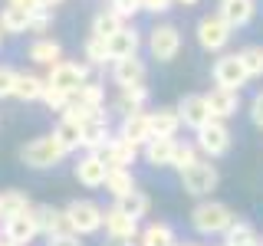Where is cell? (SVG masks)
Masks as SVG:
<instances>
[{
	"mask_svg": "<svg viewBox=\"0 0 263 246\" xmlns=\"http://www.w3.org/2000/svg\"><path fill=\"white\" fill-rule=\"evenodd\" d=\"M240 63L250 79H263V43H250L240 49Z\"/></svg>",
	"mask_w": 263,
	"mask_h": 246,
	"instance_id": "cell-34",
	"label": "cell"
},
{
	"mask_svg": "<svg viewBox=\"0 0 263 246\" xmlns=\"http://www.w3.org/2000/svg\"><path fill=\"white\" fill-rule=\"evenodd\" d=\"M40 102H43L49 112H63L66 105L72 102V95H66V92H60V89H53V86H46V92H43V98H40Z\"/></svg>",
	"mask_w": 263,
	"mask_h": 246,
	"instance_id": "cell-40",
	"label": "cell"
},
{
	"mask_svg": "<svg viewBox=\"0 0 263 246\" xmlns=\"http://www.w3.org/2000/svg\"><path fill=\"white\" fill-rule=\"evenodd\" d=\"M178 246H201V243H178Z\"/></svg>",
	"mask_w": 263,
	"mask_h": 246,
	"instance_id": "cell-51",
	"label": "cell"
},
{
	"mask_svg": "<svg viewBox=\"0 0 263 246\" xmlns=\"http://www.w3.org/2000/svg\"><path fill=\"white\" fill-rule=\"evenodd\" d=\"M208 105L214 118H234L240 112V89H224V86H214L208 92Z\"/></svg>",
	"mask_w": 263,
	"mask_h": 246,
	"instance_id": "cell-15",
	"label": "cell"
},
{
	"mask_svg": "<svg viewBox=\"0 0 263 246\" xmlns=\"http://www.w3.org/2000/svg\"><path fill=\"white\" fill-rule=\"evenodd\" d=\"M0 46H4V30H0Z\"/></svg>",
	"mask_w": 263,
	"mask_h": 246,
	"instance_id": "cell-52",
	"label": "cell"
},
{
	"mask_svg": "<svg viewBox=\"0 0 263 246\" xmlns=\"http://www.w3.org/2000/svg\"><path fill=\"white\" fill-rule=\"evenodd\" d=\"M76 102H82V105H92V109H105V89H102V82H82L79 86V92L72 95Z\"/></svg>",
	"mask_w": 263,
	"mask_h": 246,
	"instance_id": "cell-35",
	"label": "cell"
},
{
	"mask_svg": "<svg viewBox=\"0 0 263 246\" xmlns=\"http://www.w3.org/2000/svg\"><path fill=\"white\" fill-rule=\"evenodd\" d=\"M4 236H10L16 246H30L33 240L40 236V220H36V210L27 207L20 213H13V217L4 220Z\"/></svg>",
	"mask_w": 263,
	"mask_h": 246,
	"instance_id": "cell-10",
	"label": "cell"
},
{
	"mask_svg": "<svg viewBox=\"0 0 263 246\" xmlns=\"http://www.w3.org/2000/svg\"><path fill=\"white\" fill-rule=\"evenodd\" d=\"M197 158H201V151H197L194 141H184V145L178 141V151H175V161H171V168H175V171H184L187 164H194Z\"/></svg>",
	"mask_w": 263,
	"mask_h": 246,
	"instance_id": "cell-38",
	"label": "cell"
},
{
	"mask_svg": "<svg viewBox=\"0 0 263 246\" xmlns=\"http://www.w3.org/2000/svg\"><path fill=\"white\" fill-rule=\"evenodd\" d=\"M119 135L128 138L132 145L142 148L148 138H152V121H148V112H132V115H122V125H119Z\"/></svg>",
	"mask_w": 263,
	"mask_h": 246,
	"instance_id": "cell-22",
	"label": "cell"
},
{
	"mask_svg": "<svg viewBox=\"0 0 263 246\" xmlns=\"http://www.w3.org/2000/svg\"><path fill=\"white\" fill-rule=\"evenodd\" d=\"M53 135L60 138V141L69 148V151H79V125H76V121H69V118H63V115H60V121H56Z\"/></svg>",
	"mask_w": 263,
	"mask_h": 246,
	"instance_id": "cell-37",
	"label": "cell"
},
{
	"mask_svg": "<svg viewBox=\"0 0 263 246\" xmlns=\"http://www.w3.org/2000/svg\"><path fill=\"white\" fill-rule=\"evenodd\" d=\"M138 46H142V33L135 27H122L119 33H112L109 39H105V49H109V59H125V56H135Z\"/></svg>",
	"mask_w": 263,
	"mask_h": 246,
	"instance_id": "cell-18",
	"label": "cell"
},
{
	"mask_svg": "<svg viewBox=\"0 0 263 246\" xmlns=\"http://www.w3.org/2000/svg\"><path fill=\"white\" fill-rule=\"evenodd\" d=\"M76 180L82 187H89V191H96V187H102L105 184V174H109V164L102 161V154L99 151H86L82 158L76 161Z\"/></svg>",
	"mask_w": 263,
	"mask_h": 246,
	"instance_id": "cell-12",
	"label": "cell"
},
{
	"mask_svg": "<svg viewBox=\"0 0 263 246\" xmlns=\"http://www.w3.org/2000/svg\"><path fill=\"white\" fill-rule=\"evenodd\" d=\"M122 27H125V20H122V16L115 13V10H109V7H105V10H99V13L92 16V36L109 39L112 33H119Z\"/></svg>",
	"mask_w": 263,
	"mask_h": 246,
	"instance_id": "cell-32",
	"label": "cell"
},
{
	"mask_svg": "<svg viewBox=\"0 0 263 246\" xmlns=\"http://www.w3.org/2000/svg\"><path fill=\"white\" fill-rule=\"evenodd\" d=\"M27 207H33V203H30V197L23 191H4L0 194V223H4L7 217H13V213L27 210Z\"/></svg>",
	"mask_w": 263,
	"mask_h": 246,
	"instance_id": "cell-33",
	"label": "cell"
},
{
	"mask_svg": "<svg viewBox=\"0 0 263 246\" xmlns=\"http://www.w3.org/2000/svg\"><path fill=\"white\" fill-rule=\"evenodd\" d=\"M250 121H253L257 128H263V89L250 98Z\"/></svg>",
	"mask_w": 263,
	"mask_h": 246,
	"instance_id": "cell-43",
	"label": "cell"
},
{
	"mask_svg": "<svg viewBox=\"0 0 263 246\" xmlns=\"http://www.w3.org/2000/svg\"><path fill=\"white\" fill-rule=\"evenodd\" d=\"M109 138H112L109 115H96V118L86 121V125H79V148H86V151H99Z\"/></svg>",
	"mask_w": 263,
	"mask_h": 246,
	"instance_id": "cell-16",
	"label": "cell"
},
{
	"mask_svg": "<svg viewBox=\"0 0 263 246\" xmlns=\"http://www.w3.org/2000/svg\"><path fill=\"white\" fill-rule=\"evenodd\" d=\"M82 56L89 59V66H105V63H109V49H105V39L89 33L86 46H82Z\"/></svg>",
	"mask_w": 263,
	"mask_h": 246,
	"instance_id": "cell-36",
	"label": "cell"
},
{
	"mask_svg": "<svg viewBox=\"0 0 263 246\" xmlns=\"http://www.w3.org/2000/svg\"><path fill=\"white\" fill-rule=\"evenodd\" d=\"M46 246H82V243H79V233H60V236H49Z\"/></svg>",
	"mask_w": 263,
	"mask_h": 246,
	"instance_id": "cell-45",
	"label": "cell"
},
{
	"mask_svg": "<svg viewBox=\"0 0 263 246\" xmlns=\"http://www.w3.org/2000/svg\"><path fill=\"white\" fill-rule=\"evenodd\" d=\"M109 246H132V240H112Z\"/></svg>",
	"mask_w": 263,
	"mask_h": 246,
	"instance_id": "cell-48",
	"label": "cell"
},
{
	"mask_svg": "<svg viewBox=\"0 0 263 246\" xmlns=\"http://www.w3.org/2000/svg\"><path fill=\"white\" fill-rule=\"evenodd\" d=\"M27 59L36 63V66H53V63H60V59H63L60 39H53V36H36V39L30 43V49H27Z\"/></svg>",
	"mask_w": 263,
	"mask_h": 246,
	"instance_id": "cell-25",
	"label": "cell"
},
{
	"mask_svg": "<svg viewBox=\"0 0 263 246\" xmlns=\"http://www.w3.org/2000/svg\"><path fill=\"white\" fill-rule=\"evenodd\" d=\"M109 10H115L122 20H132L135 13H142V0H109Z\"/></svg>",
	"mask_w": 263,
	"mask_h": 246,
	"instance_id": "cell-41",
	"label": "cell"
},
{
	"mask_svg": "<svg viewBox=\"0 0 263 246\" xmlns=\"http://www.w3.org/2000/svg\"><path fill=\"white\" fill-rule=\"evenodd\" d=\"M211 79H214V86H224V89H243L250 82L240 63V53H220L211 66Z\"/></svg>",
	"mask_w": 263,
	"mask_h": 246,
	"instance_id": "cell-9",
	"label": "cell"
},
{
	"mask_svg": "<svg viewBox=\"0 0 263 246\" xmlns=\"http://www.w3.org/2000/svg\"><path fill=\"white\" fill-rule=\"evenodd\" d=\"M217 13L224 16L234 30H243L253 23V16H257V0H220Z\"/></svg>",
	"mask_w": 263,
	"mask_h": 246,
	"instance_id": "cell-19",
	"label": "cell"
},
{
	"mask_svg": "<svg viewBox=\"0 0 263 246\" xmlns=\"http://www.w3.org/2000/svg\"><path fill=\"white\" fill-rule=\"evenodd\" d=\"M105 191L112 197H122L128 191H135V174H132V168H109V174H105Z\"/></svg>",
	"mask_w": 263,
	"mask_h": 246,
	"instance_id": "cell-31",
	"label": "cell"
},
{
	"mask_svg": "<svg viewBox=\"0 0 263 246\" xmlns=\"http://www.w3.org/2000/svg\"><path fill=\"white\" fill-rule=\"evenodd\" d=\"M0 246H16V243L10 240V236H0Z\"/></svg>",
	"mask_w": 263,
	"mask_h": 246,
	"instance_id": "cell-49",
	"label": "cell"
},
{
	"mask_svg": "<svg viewBox=\"0 0 263 246\" xmlns=\"http://www.w3.org/2000/svg\"><path fill=\"white\" fill-rule=\"evenodd\" d=\"M82 82H89V63H72V59H60L49 66V76H46V86L60 89L66 95H76Z\"/></svg>",
	"mask_w": 263,
	"mask_h": 246,
	"instance_id": "cell-6",
	"label": "cell"
},
{
	"mask_svg": "<svg viewBox=\"0 0 263 246\" xmlns=\"http://www.w3.org/2000/svg\"><path fill=\"white\" fill-rule=\"evenodd\" d=\"M148 53L158 63H171L181 53V30L175 23H158L148 30Z\"/></svg>",
	"mask_w": 263,
	"mask_h": 246,
	"instance_id": "cell-8",
	"label": "cell"
},
{
	"mask_svg": "<svg viewBox=\"0 0 263 246\" xmlns=\"http://www.w3.org/2000/svg\"><path fill=\"white\" fill-rule=\"evenodd\" d=\"M0 236H4V227H0Z\"/></svg>",
	"mask_w": 263,
	"mask_h": 246,
	"instance_id": "cell-53",
	"label": "cell"
},
{
	"mask_svg": "<svg viewBox=\"0 0 263 246\" xmlns=\"http://www.w3.org/2000/svg\"><path fill=\"white\" fill-rule=\"evenodd\" d=\"M194 36H197V46H201L204 53H224L230 36H234V27H230L220 13H204L194 27Z\"/></svg>",
	"mask_w": 263,
	"mask_h": 246,
	"instance_id": "cell-4",
	"label": "cell"
},
{
	"mask_svg": "<svg viewBox=\"0 0 263 246\" xmlns=\"http://www.w3.org/2000/svg\"><path fill=\"white\" fill-rule=\"evenodd\" d=\"M224 243L227 246H263L257 227L247 223V220H240V217H234V223L224 230Z\"/></svg>",
	"mask_w": 263,
	"mask_h": 246,
	"instance_id": "cell-27",
	"label": "cell"
},
{
	"mask_svg": "<svg viewBox=\"0 0 263 246\" xmlns=\"http://www.w3.org/2000/svg\"><path fill=\"white\" fill-rule=\"evenodd\" d=\"M13 7H23V10H40V0H7Z\"/></svg>",
	"mask_w": 263,
	"mask_h": 246,
	"instance_id": "cell-46",
	"label": "cell"
},
{
	"mask_svg": "<svg viewBox=\"0 0 263 246\" xmlns=\"http://www.w3.org/2000/svg\"><path fill=\"white\" fill-rule=\"evenodd\" d=\"M138 246H178L175 227L164 223V220H155V223H148L138 233Z\"/></svg>",
	"mask_w": 263,
	"mask_h": 246,
	"instance_id": "cell-28",
	"label": "cell"
},
{
	"mask_svg": "<svg viewBox=\"0 0 263 246\" xmlns=\"http://www.w3.org/2000/svg\"><path fill=\"white\" fill-rule=\"evenodd\" d=\"M194 145H197V151L204 154V158H211V161H217V158H224V154L230 151V145H234V135H230V125L224 118H211L204 128H197L194 131Z\"/></svg>",
	"mask_w": 263,
	"mask_h": 246,
	"instance_id": "cell-5",
	"label": "cell"
},
{
	"mask_svg": "<svg viewBox=\"0 0 263 246\" xmlns=\"http://www.w3.org/2000/svg\"><path fill=\"white\" fill-rule=\"evenodd\" d=\"M102 217H105V210L99 207L96 200H72L69 207H66V220H69V227H72V233H79V236H92L102 230Z\"/></svg>",
	"mask_w": 263,
	"mask_h": 246,
	"instance_id": "cell-7",
	"label": "cell"
},
{
	"mask_svg": "<svg viewBox=\"0 0 263 246\" xmlns=\"http://www.w3.org/2000/svg\"><path fill=\"white\" fill-rule=\"evenodd\" d=\"M115 207L119 210H125L128 217H135V220H142L148 210H152V200H148V194H142L135 187V191H128V194H122V197H115Z\"/></svg>",
	"mask_w": 263,
	"mask_h": 246,
	"instance_id": "cell-29",
	"label": "cell"
},
{
	"mask_svg": "<svg viewBox=\"0 0 263 246\" xmlns=\"http://www.w3.org/2000/svg\"><path fill=\"white\" fill-rule=\"evenodd\" d=\"M148 79V66L135 56H125V59H112V82L115 86H138V82Z\"/></svg>",
	"mask_w": 263,
	"mask_h": 246,
	"instance_id": "cell-17",
	"label": "cell"
},
{
	"mask_svg": "<svg viewBox=\"0 0 263 246\" xmlns=\"http://www.w3.org/2000/svg\"><path fill=\"white\" fill-rule=\"evenodd\" d=\"M234 217H237V213L230 210L227 203L201 200L191 210V227H194V233H201V236H224V230L234 223Z\"/></svg>",
	"mask_w": 263,
	"mask_h": 246,
	"instance_id": "cell-2",
	"label": "cell"
},
{
	"mask_svg": "<svg viewBox=\"0 0 263 246\" xmlns=\"http://www.w3.org/2000/svg\"><path fill=\"white\" fill-rule=\"evenodd\" d=\"M46 92V79L36 72H16V86H13V98L20 102H40Z\"/></svg>",
	"mask_w": 263,
	"mask_h": 246,
	"instance_id": "cell-26",
	"label": "cell"
},
{
	"mask_svg": "<svg viewBox=\"0 0 263 246\" xmlns=\"http://www.w3.org/2000/svg\"><path fill=\"white\" fill-rule=\"evenodd\" d=\"M0 194H4V191H0Z\"/></svg>",
	"mask_w": 263,
	"mask_h": 246,
	"instance_id": "cell-54",
	"label": "cell"
},
{
	"mask_svg": "<svg viewBox=\"0 0 263 246\" xmlns=\"http://www.w3.org/2000/svg\"><path fill=\"white\" fill-rule=\"evenodd\" d=\"M175 109H178V115H181V125L191 128V131L204 128V125L214 118V115H211V105H208V95H201V92L181 95V102L175 105Z\"/></svg>",
	"mask_w": 263,
	"mask_h": 246,
	"instance_id": "cell-11",
	"label": "cell"
},
{
	"mask_svg": "<svg viewBox=\"0 0 263 246\" xmlns=\"http://www.w3.org/2000/svg\"><path fill=\"white\" fill-rule=\"evenodd\" d=\"M224 246H227V243H224Z\"/></svg>",
	"mask_w": 263,
	"mask_h": 246,
	"instance_id": "cell-55",
	"label": "cell"
},
{
	"mask_svg": "<svg viewBox=\"0 0 263 246\" xmlns=\"http://www.w3.org/2000/svg\"><path fill=\"white\" fill-rule=\"evenodd\" d=\"M13 86H16V69L0 66V98H13Z\"/></svg>",
	"mask_w": 263,
	"mask_h": 246,
	"instance_id": "cell-42",
	"label": "cell"
},
{
	"mask_svg": "<svg viewBox=\"0 0 263 246\" xmlns=\"http://www.w3.org/2000/svg\"><path fill=\"white\" fill-rule=\"evenodd\" d=\"M175 151H178L175 138H148L142 145V154H145V161L152 164V168H171Z\"/></svg>",
	"mask_w": 263,
	"mask_h": 246,
	"instance_id": "cell-21",
	"label": "cell"
},
{
	"mask_svg": "<svg viewBox=\"0 0 263 246\" xmlns=\"http://www.w3.org/2000/svg\"><path fill=\"white\" fill-rule=\"evenodd\" d=\"M63 0H40V7H43V10H53V7H60Z\"/></svg>",
	"mask_w": 263,
	"mask_h": 246,
	"instance_id": "cell-47",
	"label": "cell"
},
{
	"mask_svg": "<svg viewBox=\"0 0 263 246\" xmlns=\"http://www.w3.org/2000/svg\"><path fill=\"white\" fill-rule=\"evenodd\" d=\"M69 148H66L56 135H40L33 138V141H27L20 148V161L27 164V168L33 171H46V168H56L63 158H69Z\"/></svg>",
	"mask_w": 263,
	"mask_h": 246,
	"instance_id": "cell-1",
	"label": "cell"
},
{
	"mask_svg": "<svg viewBox=\"0 0 263 246\" xmlns=\"http://www.w3.org/2000/svg\"><path fill=\"white\" fill-rule=\"evenodd\" d=\"M148 121H152V138H175L181 128V115L178 109H155V112H148Z\"/></svg>",
	"mask_w": 263,
	"mask_h": 246,
	"instance_id": "cell-24",
	"label": "cell"
},
{
	"mask_svg": "<svg viewBox=\"0 0 263 246\" xmlns=\"http://www.w3.org/2000/svg\"><path fill=\"white\" fill-rule=\"evenodd\" d=\"M175 4H184V7H194V4H201V0H175Z\"/></svg>",
	"mask_w": 263,
	"mask_h": 246,
	"instance_id": "cell-50",
	"label": "cell"
},
{
	"mask_svg": "<svg viewBox=\"0 0 263 246\" xmlns=\"http://www.w3.org/2000/svg\"><path fill=\"white\" fill-rule=\"evenodd\" d=\"M148 102V86L138 82V86H119V95H115L112 109L119 115H132V112H142Z\"/></svg>",
	"mask_w": 263,
	"mask_h": 246,
	"instance_id": "cell-23",
	"label": "cell"
},
{
	"mask_svg": "<svg viewBox=\"0 0 263 246\" xmlns=\"http://www.w3.org/2000/svg\"><path fill=\"white\" fill-rule=\"evenodd\" d=\"M138 151H142V148L132 145L128 138H122V135H112L109 141L99 148V154H102V161L109 164V168H132L135 158H138Z\"/></svg>",
	"mask_w": 263,
	"mask_h": 246,
	"instance_id": "cell-13",
	"label": "cell"
},
{
	"mask_svg": "<svg viewBox=\"0 0 263 246\" xmlns=\"http://www.w3.org/2000/svg\"><path fill=\"white\" fill-rule=\"evenodd\" d=\"M30 13H33V10H23V7L7 4L4 10H0V30H4V33H27Z\"/></svg>",
	"mask_w": 263,
	"mask_h": 246,
	"instance_id": "cell-30",
	"label": "cell"
},
{
	"mask_svg": "<svg viewBox=\"0 0 263 246\" xmlns=\"http://www.w3.org/2000/svg\"><path fill=\"white\" fill-rule=\"evenodd\" d=\"M36 220H40V236H60V233H72L69 220H66V210H56L49 203H36Z\"/></svg>",
	"mask_w": 263,
	"mask_h": 246,
	"instance_id": "cell-20",
	"label": "cell"
},
{
	"mask_svg": "<svg viewBox=\"0 0 263 246\" xmlns=\"http://www.w3.org/2000/svg\"><path fill=\"white\" fill-rule=\"evenodd\" d=\"M102 227H105V236H109V240H135L138 236V220L128 217L125 210H119L115 203L105 210Z\"/></svg>",
	"mask_w": 263,
	"mask_h": 246,
	"instance_id": "cell-14",
	"label": "cell"
},
{
	"mask_svg": "<svg viewBox=\"0 0 263 246\" xmlns=\"http://www.w3.org/2000/svg\"><path fill=\"white\" fill-rule=\"evenodd\" d=\"M49 27H53V10H33L30 13V27H27V33H36V36H46L49 33Z\"/></svg>",
	"mask_w": 263,
	"mask_h": 246,
	"instance_id": "cell-39",
	"label": "cell"
},
{
	"mask_svg": "<svg viewBox=\"0 0 263 246\" xmlns=\"http://www.w3.org/2000/svg\"><path fill=\"white\" fill-rule=\"evenodd\" d=\"M171 7H175V0H142L145 13H168Z\"/></svg>",
	"mask_w": 263,
	"mask_h": 246,
	"instance_id": "cell-44",
	"label": "cell"
},
{
	"mask_svg": "<svg viewBox=\"0 0 263 246\" xmlns=\"http://www.w3.org/2000/svg\"><path fill=\"white\" fill-rule=\"evenodd\" d=\"M217 184H220V174L211 164V158H204V154L181 171V187H184V194H191V197H211L217 191Z\"/></svg>",
	"mask_w": 263,
	"mask_h": 246,
	"instance_id": "cell-3",
	"label": "cell"
}]
</instances>
